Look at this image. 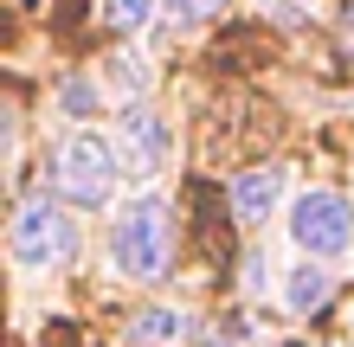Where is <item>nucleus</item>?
Returning a JSON list of instances; mask_svg holds the SVG:
<instances>
[{
  "label": "nucleus",
  "instance_id": "f257e3e1",
  "mask_svg": "<svg viewBox=\"0 0 354 347\" xmlns=\"http://www.w3.org/2000/svg\"><path fill=\"white\" fill-rule=\"evenodd\" d=\"M122 168H129V161H122V148L103 129H71L65 141H58V155H52L58 193H65L71 206H84V212H103L122 193V180H129Z\"/></svg>",
  "mask_w": 354,
  "mask_h": 347
},
{
  "label": "nucleus",
  "instance_id": "f03ea898",
  "mask_svg": "<svg viewBox=\"0 0 354 347\" xmlns=\"http://www.w3.org/2000/svg\"><path fill=\"white\" fill-rule=\"evenodd\" d=\"M168 257H174V212H168V199H161V193L129 199V206L116 212V226H110V264H116V277L155 283L161 270H168Z\"/></svg>",
  "mask_w": 354,
  "mask_h": 347
},
{
  "label": "nucleus",
  "instance_id": "7ed1b4c3",
  "mask_svg": "<svg viewBox=\"0 0 354 347\" xmlns=\"http://www.w3.org/2000/svg\"><path fill=\"white\" fill-rule=\"evenodd\" d=\"M290 238H297V251L303 257H348L354 251V206L342 193H328V187H309L290 199Z\"/></svg>",
  "mask_w": 354,
  "mask_h": 347
},
{
  "label": "nucleus",
  "instance_id": "20e7f679",
  "mask_svg": "<svg viewBox=\"0 0 354 347\" xmlns=\"http://www.w3.org/2000/svg\"><path fill=\"white\" fill-rule=\"evenodd\" d=\"M77 257V219L52 199H26L13 212V264L19 270H52Z\"/></svg>",
  "mask_w": 354,
  "mask_h": 347
},
{
  "label": "nucleus",
  "instance_id": "39448f33",
  "mask_svg": "<svg viewBox=\"0 0 354 347\" xmlns=\"http://www.w3.org/2000/svg\"><path fill=\"white\" fill-rule=\"evenodd\" d=\"M283 193H290V168H252V174H239V180H232V212H239V226H264V219L283 206Z\"/></svg>",
  "mask_w": 354,
  "mask_h": 347
},
{
  "label": "nucleus",
  "instance_id": "423d86ee",
  "mask_svg": "<svg viewBox=\"0 0 354 347\" xmlns=\"http://www.w3.org/2000/svg\"><path fill=\"white\" fill-rule=\"evenodd\" d=\"M122 141H129V161H136V180H149L168 168V155H174V135H168V122L149 116V110H129V122H122Z\"/></svg>",
  "mask_w": 354,
  "mask_h": 347
},
{
  "label": "nucleus",
  "instance_id": "0eeeda50",
  "mask_svg": "<svg viewBox=\"0 0 354 347\" xmlns=\"http://www.w3.org/2000/svg\"><path fill=\"white\" fill-rule=\"evenodd\" d=\"M187 328H194V315L161 302V309H142V315L129 321V347H180Z\"/></svg>",
  "mask_w": 354,
  "mask_h": 347
},
{
  "label": "nucleus",
  "instance_id": "6e6552de",
  "mask_svg": "<svg viewBox=\"0 0 354 347\" xmlns=\"http://www.w3.org/2000/svg\"><path fill=\"white\" fill-rule=\"evenodd\" d=\"M328 290H335V283H328V270H322L316 257H303L297 270L283 277V309H290V315H316L322 302H328Z\"/></svg>",
  "mask_w": 354,
  "mask_h": 347
},
{
  "label": "nucleus",
  "instance_id": "1a4fd4ad",
  "mask_svg": "<svg viewBox=\"0 0 354 347\" xmlns=\"http://www.w3.org/2000/svg\"><path fill=\"white\" fill-rule=\"evenodd\" d=\"M97 13L110 19L116 32H136V26H149V19H155V0H97Z\"/></svg>",
  "mask_w": 354,
  "mask_h": 347
},
{
  "label": "nucleus",
  "instance_id": "9d476101",
  "mask_svg": "<svg viewBox=\"0 0 354 347\" xmlns=\"http://www.w3.org/2000/svg\"><path fill=\"white\" fill-rule=\"evenodd\" d=\"M225 7V0H174V19H180V26H200V19H213Z\"/></svg>",
  "mask_w": 354,
  "mask_h": 347
},
{
  "label": "nucleus",
  "instance_id": "9b49d317",
  "mask_svg": "<svg viewBox=\"0 0 354 347\" xmlns=\"http://www.w3.org/2000/svg\"><path fill=\"white\" fill-rule=\"evenodd\" d=\"M245 283H252V290H264V283H270V264H264V251H252V257H245Z\"/></svg>",
  "mask_w": 354,
  "mask_h": 347
},
{
  "label": "nucleus",
  "instance_id": "f8f14e48",
  "mask_svg": "<svg viewBox=\"0 0 354 347\" xmlns=\"http://www.w3.org/2000/svg\"><path fill=\"white\" fill-rule=\"evenodd\" d=\"M91 103H97L91 84H71V90H65V110H91Z\"/></svg>",
  "mask_w": 354,
  "mask_h": 347
},
{
  "label": "nucleus",
  "instance_id": "ddd939ff",
  "mask_svg": "<svg viewBox=\"0 0 354 347\" xmlns=\"http://www.w3.org/2000/svg\"><path fill=\"white\" fill-rule=\"evenodd\" d=\"M348 335H354V315H348Z\"/></svg>",
  "mask_w": 354,
  "mask_h": 347
}]
</instances>
